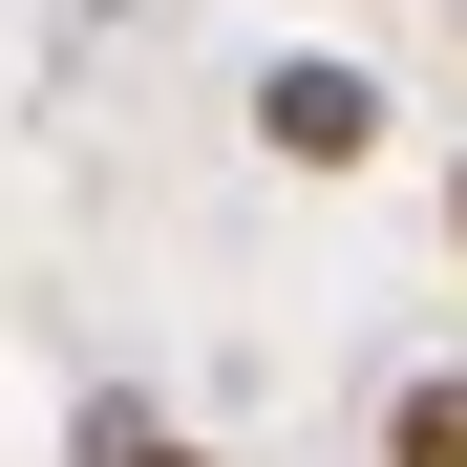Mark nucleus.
Returning <instances> with one entry per match:
<instances>
[{"instance_id": "obj_3", "label": "nucleus", "mask_w": 467, "mask_h": 467, "mask_svg": "<svg viewBox=\"0 0 467 467\" xmlns=\"http://www.w3.org/2000/svg\"><path fill=\"white\" fill-rule=\"evenodd\" d=\"M86 467H213V446H171L149 404H86Z\"/></svg>"}, {"instance_id": "obj_4", "label": "nucleus", "mask_w": 467, "mask_h": 467, "mask_svg": "<svg viewBox=\"0 0 467 467\" xmlns=\"http://www.w3.org/2000/svg\"><path fill=\"white\" fill-rule=\"evenodd\" d=\"M446 213H467V171H446Z\"/></svg>"}, {"instance_id": "obj_1", "label": "nucleus", "mask_w": 467, "mask_h": 467, "mask_svg": "<svg viewBox=\"0 0 467 467\" xmlns=\"http://www.w3.org/2000/svg\"><path fill=\"white\" fill-rule=\"evenodd\" d=\"M255 149H297V171H361V149H382V86H361V64H255Z\"/></svg>"}, {"instance_id": "obj_2", "label": "nucleus", "mask_w": 467, "mask_h": 467, "mask_svg": "<svg viewBox=\"0 0 467 467\" xmlns=\"http://www.w3.org/2000/svg\"><path fill=\"white\" fill-rule=\"evenodd\" d=\"M382 467H467V382H404L382 404Z\"/></svg>"}]
</instances>
